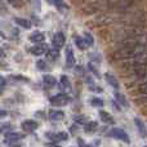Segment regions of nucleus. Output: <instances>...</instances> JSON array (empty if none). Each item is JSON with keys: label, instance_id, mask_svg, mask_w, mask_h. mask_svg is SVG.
<instances>
[{"label": "nucleus", "instance_id": "nucleus-1", "mask_svg": "<svg viewBox=\"0 0 147 147\" xmlns=\"http://www.w3.org/2000/svg\"><path fill=\"white\" fill-rule=\"evenodd\" d=\"M147 54L146 45H136V47H121L115 51L112 54L114 59L116 61H132V59L140 58Z\"/></svg>", "mask_w": 147, "mask_h": 147}, {"label": "nucleus", "instance_id": "nucleus-2", "mask_svg": "<svg viewBox=\"0 0 147 147\" xmlns=\"http://www.w3.org/2000/svg\"><path fill=\"white\" fill-rule=\"evenodd\" d=\"M71 98H70L67 94H63V93H59L57 96H53L51 97V103L52 106L54 107H62V106H66V105L70 103Z\"/></svg>", "mask_w": 147, "mask_h": 147}, {"label": "nucleus", "instance_id": "nucleus-3", "mask_svg": "<svg viewBox=\"0 0 147 147\" xmlns=\"http://www.w3.org/2000/svg\"><path fill=\"white\" fill-rule=\"evenodd\" d=\"M110 136L116 138V140H119V141H123V142H125V143H130L129 136H128L127 132H125L124 129H121V128H114V129H111Z\"/></svg>", "mask_w": 147, "mask_h": 147}, {"label": "nucleus", "instance_id": "nucleus-4", "mask_svg": "<svg viewBox=\"0 0 147 147\" xmlns=\"http://www.w3.org/2000/svg\"><path fill=\"white\" fill-rule=\"evenodd\" d=\"M65 43H66V38H65L63 32L54 34L53 39H52V45L54 47V49H58V51H59L61 48H63Z\"/></svg>", "mask_w": 147, "mask_h": 147}, {"label": "nucleus", "instance_id": "nucleus-5", "mask_svg": "<svg viewBox=\"0 0 147 147\" xmlns=\"http://www.w3.org/2000/svg\"><path fill=\"white\" fill-rule=\"evenodd\" d=\"M45 136H47V137H48L51 141H53L54 143L59 142V141H67V140H69V133H66V132L48 133V134H45Z\"/></svg>", "mask_w": 147, "mask_h": 147}, {"label": "nucleus", "instance_id": "nucleus-6", "mask_svg": "<svg viewBox=\"0 0 147 147\" xmlns=\"http://www.w3.org/2000/svg\"><path fill=\"white\" fill-rule=\"evenodd\" d=\"M38 127H39L38 121H35V120H32V119H27V120H25V121H22V124H21V128H22V130H25V132H34Z\"/></svg>", "mask_w": 147, "mask_h": 147}, {"label": "nucleus", "instance_id": "nucleus-7", "mask_svg": "<svg viewBox=\"0 0 147 147\" xmlns=\"http://www.w3.org/2000/svg\"><path fill=\"white\" fill-rule=\"evenodd\" d=\"M13 22H14L16 25H18L20 27L26 28V30H28V28L32 27V23H31V21L30 20H26V18L16 17V18H13Z\"/></svg>", "mask_w": 147, "mask_h": 147}, {"label": "nucleus", "instance_id": "nucleus-8", "mask_svg": "<svg viewBox=\"0 0 147 147\" xmlns=\"http://www.w3.org/2000/svg\"><path fill=\"white\" fill-rule=\"evenodd\" d=\"M66 66L67 67H74L75 66V54L71 47H67L66 49Z\"/></svg>", "mask_w": 147, "mask_h": 147}, {"label": "nucleus", "instance_id": "nucleus-9", "mask_svg": "<svg viewBox=\"0 0 147 147\" xmlns=\"http://www.w3.org/2000/svg\"><path fill=\"white\" fill-rule=\"evenodd\" d=\"M49 119L53 121H61L65 119V112L61 110H51L49 111Z\"/></svg>", "mask_w": 147, "mask_h": 147}, {"label": "nucleus", "instance_id": "nucleus-10", "mask_svg": "<svg viewBox=\"0 0 147 147\" xmlns=\"http://www.w3.org/2000/svg\"><path fill=\"white\" fill-rule=\"evenodd\" d=\"M25 137L23 133H18V132H8L5 133V140L8 142H16V141H20Z\"/></svg>", "mask_w": 147, "mask_h": 147}, {"label": "nucleus", "instance_id": "nucleus-11", "mask_svg": "<svg viewBox=\"0 0 147 147\" xmlns=\"http://www.w3.org/2000/svg\"><path fill=\"white\" fill-rule=\"evenodd\" d=\"M45 57H47V59L48 61H51V62H54V61H57V59L59 58V51L58 49H48V51L45 52Z\"/></svg>", "mask_w": 147, "mask_h": 147}, {"label": "nucleus", "instance_id": "nucleus-12", "mask_svg": "<svg viewBox=\"0 0 147 147\" xmlns=\"http://www.w3.org/2000/svg\"><path fill=\"white\" fill-rule=\"evenodd\" d=\"M30 41H32V43H43L44 39H45V35H44L41 31H35V32H32L30 36Z\"/></svg>", "mask_w": 147, "mask_h": 147}, {"label": "nucleus", "instance_id": "nucleus-13", "mask_svg": "<svg viewBox=\"0 0 147 147\" xmlns=\"http://www.w3.org/2000/svg\"><path fill=\"white\" fill-rule=\"evenodd\" d=\"M134 123H136V127H137L138 132H140V134L142 136V137H147V129L145 127V124H143V121L141 119H138V117H136L134 119Z\"/></svg>", "mask_w": 147, "mask_h": 147}, {"label": "nucleus", "instance_id": "nucleus-14", "mask_svg": "<svg viewBox=\"0 0 147 147\" xmlns=\"http://www.w3.org/2000/svg\"><path fill=\"white\" fill-rule=\"evenodd\" d=\"M43 83L47 88H52V86H54L57 84V79L52 75H44L43 76Z\"/></svg>", "mask_w": 147, "mask_h": 147}, {"label": "nucleus", "instance_id": "nucleus-15", "mask_svg": "<svg viewBox=\"0 0 147 147\" xmlns=\"http://www.w3.org/2000/svg\"><path fill=\"white\" fill-rule=\"evenodd\" d=\"M99 116H101V120L105 123V124H114L115 123L112 115L109 114V112H106V111H99Z\"/></svg>", "mask_w": 147, "mask_h": 147}, {"label": "nucleus", "instance_id": "nucleus-16", "mask_svg": "<svg viewBox=\"0 0 147 147\" xmlns=\"http://www.w3.org/2000/svg\"><path fill=\"white\" fill-rule=\"evenodd\" d=\"M105 78H106V81L112 86V88L119 89V81H117V79L115 78L114 75H111V74H105Z\"/></svg>", "mask_w": 147, "mask_h": 147}, {"label": "nucleus", "instance_id": "nucleus-17", "mask_svg": "<svg viewBox=\"0 0 147 147\" xmlns=\"http://www.w3.org/2000/svg\"><path fill=\"white\" fill-rule=\"evenodd\" d=\"M30 52L34 56H41V54H44L47 52V47L45 45H35L30 49Z\"/></svg>", "mask_w": 147, "mask_h": 147}, {"label": "nucleus", "instance_id": "nucleus-18", "mask_svg": "<svg viewBox=\"0 0 147 147\" xmlns=\"http://www.w3.org/2000/svg\"><path fill=\"white\" fill-rule=\"evenodd\" d=\"M97 129H98V123L97 121H88L85 124V133L92 134V133H94Z\"/></svg>", "mask_w": 147, "mask_h": 147}, {"label": "nucleus", "instance_id": "nucleus-19", "mask_svg": "<svg viewBox=\"0 0 147 147\" xmlns=\"http://www.w3.org/2000/svg\"><path fill=\"white\" fill-rule=\"evenodd\" d=\"M115 98H116V101L119 102L121 106H124V107H128V106H129V102L127 101L125 96H123V94L119 93V92H115Z\"/></svg>", "mask_w": 147, "mask_h": 147}, {"label": "nucleus", "instance_id": "nucleus-20", "mask_svg": "<svg viewBox=\"0 0 147 147\" xmlns=\"http://www.w3.org/2000/svg\"><path fill=\"white\" fill-rule=\"evenodd\" d=\"M53 4L56 5V8L58 10H61V12H66V10L69 9V7L66 5V3H65L63 0H53Z\"/></svg>", "mask_w": 147, "mask_h": 147}, {"label": "nucleus", "instance_id": "nucleus-21", "mask_svg": "<svg viewBox=\"0 0 147 147\" xmlns=\"http://www.w3.org/2000/svg\"><path fill=\"white\" fill-rule=\"evenodd\" d=\"M74 41H75L76 47H78L80 51H84V49L86 48L85 43H84V39L81 38V36H75V38H74Z\"/></svg>", "mask_w": 147, "mask_h": 147}, {"label": "nucleus", "instance_id": "nucleus-22", "mask_svg": "<svg viewBox=\"0 0 147 147\" xmlns=\"http://www.w3.org/2000/svg\"><path fill=\"white\" fill-rule=\"evenodd\" d=\"M84 43H85V45H88V47H92L94 44V39H93V36L90 35L89 32H85L84 34Z\"/></svg>", "mask_w": 147, "mask_h": 147}, {"label": "nucleus", "instance_id": "nucleus-23", "mask_svg": "<svg viewBox=\"0 0 147 147\" xmlns=\"http://www.w3.org/2000/svg\"><path fill=\"white\" fill-rule=\"evenodd\" d=\"M90 105L93 107H103L105 102L102 101L101 98H98V97H93V98L90 99Z\"/></svg>", "mask_w": 147, "mask_h": 147}, {"label": "nucleus", "instance_id": "nucleus-24", "mask_svg": "<svg viewBox=\"0 0 147 147\" xmlns=\"http://www.w3.org/2000/svg\"><path fill=\"white\" fill-rule=\"evenodd\" d=\"M61 84L63 85V88H66L67 90H71V83H70L69 78L66 75H62L61 76Z\"/></svg>", "mask_w": 147, "mask_h": 147}, {"label": "nucleus", "instance_id": "nucleus-25", "mask_svg": "<svg viewBox=\"0 0 147 147\" xmlns=\"http://www.w3.org/2000/svg\"><path fill=\"white\" fill-rule=\"evenodd\" d=\"M138 92L142 94H147V81H145V83L140 84L138 85Z\"/></svg>", "mask_w": 147, "mask_h": 147}, {"label": "nucleus", "instance_id": "nucleus-26", "mask_svg": "<svg viewBox=\"0 0 147 147\" xmlns=\"http://www.w3.org/2000/svg\"><path fill=\"white\" fill-rule=\"evenodd\" d=\"M36 66H38L39 70H45L47 69V65H45V62L44 61H38L36 62Z\"/></svg>", "mask_w": 147, "mask_h": 147}, {"label": "nucleus", "instance_id": "nucleus-27", "mask_svg": "<svg viewBox=\"0 0 147 147\" xmlns=\"http://www.w3.org/2000/svg\"><path fill=\"white\" fill-rule=\"evenodd\" d=\"M4 86H5V79L0 75V89H3Z\"/></svg>", "mask_w": 147, "mask_h": 147}, {"label": "nucleus", "instance_id": "nucleus-28", "mask_svg": "<svg viewBox=\"0 0 147 147\" xmlns=\"http://www.w3.org/2000/svg\"><path fill=\"white\" fill-rule=\"evenodd\" d=\"M84 119H85V117H84V116H76V117H75V120H76V121H78V123H80V124H83V123H85V121H84Z\"/></svg>", "mask_w": 147, "mask_h": 147}, {"label": "nucleus", "instance_id": "nucleus-29", "mask_svg": "<svg viewBox=\"0 0 147 147\" xmlns=\"http://www.w3.org/2000/svg\"><path fill=\"white\" fill-rule=\"evenodd\" d=\"M88 67H89V70H90V71H93L97 76H99V72H98V71H96V69L93 67V65H88Z\"/></svg>", "mask_w": 147, "mask_h": 147}, {"label": "nucleus", "instance_id": "nucleus-30", "mask_svg": "<svg viewBox=\"0 0 147 147\" xmlns=\"http://www.w3.org/2000/svg\"><path fill=\"white\" fill-rule=\"evenodd\" d=\"M8 115V111H5V110H0V117H5Z\"/></svg>", "mask_w": 147, "mask_h": 147}, {"label": "nucleus", "instance_id": "nucleus-31", "mask_svg": "<svg viewBox=\"0 0 147 147\" xmlns=\"http://www.w3.org/2000/svg\"><path fill=\"white\" fill-rule=\"evenodd\" d=\"M0 57H4V52H3L1 48H0Z\"/></svg>", "mask_w": 147, "mask_h": 147}, {"label": "nucleus", "instance_id": "nucleus-32", "mask_svg": "<svg viewBox=\"0 0 147 147\" xmlns=\"http://www.w3.org/2000/svg\"><path fill=\"white\" fill-rule=\"evenodd\" d=\"M48 147H61V146H58V145H48Z\"/></svg>", "mask_w": 147, "mask_h": 147}, {"label": "nucleus", "instance_id": "nucleus-33", "mask_svg": "<svg viewBox=\"0 0 147 147\" xmlns=\"http://www.w3.org/2000/svg\"><path fill=\"white\" fill-rule=\"evenodd\" d=\"M8 1H9V3H12V4H14V3H16V0H8Z\"/></svg>", "mask_w": 147, "mask_h": 147}, {"label": "nucleus", "instance_id": "nucleus-34", "mask_svg": "<svg viewBox=\"0 0 147 147\" xmlns=\"http://www.w3.org/2000/svg\"><path fill=\"white\" fill-rule=\"evenodd\" d=\"M79 141H80V143H81V145H83V142H81V140H79ZM83 147H89V146H84V145H83Z\"/></svg>", "mask_w": 147, "mask_h": 147}, {"label": "nucleus", "instance_id": "nucleus-35", "mask_svg": "<svg viewBox=\"0 0 147 147\" xmlns=\"http://www.w3.org/2000/svg\"><path fill=\"white\" fill-rule=\"evenodd\" d=\"M146 111H147V106H146Z\"/></svg>", "mask_w": 147, "mask_h": 147}, {"label": "nucleus", "instance_id": "nucleus-36", "mask_svg": "<svg viewBox=\"0 0 147 147\" xmlns=\"http://www.w3.org/2000/svg\"><path fill=\"white\" fill-rule=\"evenodd\" d=\"M145 147H147V146H145Z\"/></svg>", "mask_w": 147, "mask_h": 147}]
</instances>
